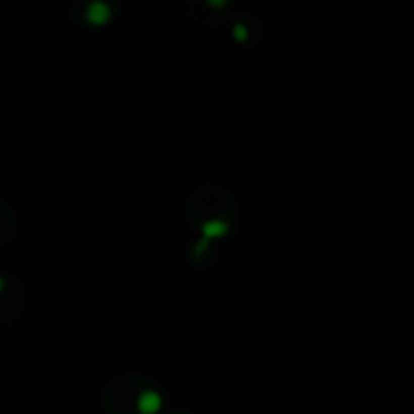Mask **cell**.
<instances>
[{
  "mask_svg": "<svg viewBox=\"0 0 414 414\" xmlns=\"http://www.w3.org/2000/svg\"><path fill=\"white\" fill-rule=\"evenodd\" d=\"M109 14H111V10H109V6L103 4V2H91V4L87 6V18H89V22H93V24H103V22L109 18Z\"/></svg>",
  "mask_w": 414,
  "mask_h": 414,
  "instance_id": "obj_1",
  "label": "cell"
},
{
  "mask_svg": "<svg viewBox=\"0 0 414 414\" xmlns=\"http://www.w3.org/2000/svg\"><path fill=\"white\" fill-rule=\"evenodd\" d=\"M160 402L162 400H160V396L156 392H143L139 396V400H137V406H139V410L143 414H153V412L160 410Z\"/></svg>",
  "mask_w": 414,
  "mask_h": 414,
  "instance_id": "obj_2",
  "label": "cell"
},
{
  "mask_svg": "<svg viewBox=\"0 0 414 414\" xmlns=\"http://www.w3.org/2000/svg\"><path fill=\"white\" fill-rule=\"evenodd\" d=\"M202 232H204L206 238H210V236H220V234L226 232V222H222V220H210V222H206V224L202 226Z\"/></svg>",
  "mask_w": 414,
  "mask_h": 414,
  "instance_id": "obj_3",
  "label": "cell"
},
{
  "mask_svg": "<svg viewBox=\"0 0 414 414\" xmlns=\"http://www.w3.org/2000/svg\"><path fill=\"white\" fill-rule=\"evenodd\" d=\"M232 32H234V36H236V38H240V40L246 36V30H244V26H242V24H236V26L232 28Z\"/></svg>",
  "mask_w": 414,
  "mask_h": 414,
  "instance_id": "obj_4",
  "label": "cell"
},
{
  "mask_svg": "<svg viewBox=\"0 0 414 414\" xmlns=\"http://www.w3.org/2000/svg\"><path fill=\"white\" fill-rule=\"evenodd\" d=\"M206 246H208V238H206V236H204V238H202V240H200V242H198V246H196V252H198V254H200V252H202V250H206Z\"/></svg>",
  "mask_w": 414,
  "mask_h": 414,
  "instance_id": "obj_5",
  "label": "cell"
},
{
  "mask_svg": "<svg viewBox=\"0 0 414 414\" xmlns=\"http://www.w3.org/2000/svg\"><path fill=\"white\" fill-rule=\"evenodd\" d=\"M0 287H2V279H0Z\"/></svg>",
  "mask_w": 414,
  "mask_h": 414,
  "instance_id": "obj_6",
  "label": "cell"
}]
</instances>
